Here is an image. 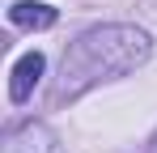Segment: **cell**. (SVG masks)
Wrapping results in <instances>:
<instances>
[{"label":"cell","mask_w":157,"mask_h":153,"mask_svg":"<svg viewBox=\"0 0 157 153\" xmlns=\"http://www.w3.org/2000/svg\"><path fill=\"white\" fill-rule=\"evenodd\" d=\"M43 73H47L43 51H30V55H21V60L13 64V73H9V98H13V102H26L30 94H34V85L43 81Z\"/></svg>","instance_id":"7a4b0ae2"},{"label":"cell","mask_w":157,"mask_h":153,"mask_svg":"<svg viewBox=\"0 0 157 153\" xmlns=\"http://www.w3.org/2000/svg\"><path fill=\"white\" fill-rule=\"evenodd\" d=\"M0 153H51V132L43 124H26L17 132H9V140H4Z\"/></svg>","instance_id":"277c9868"},{"label":"cell","mask_w":157,"mask_h":153,"mask_svg":"<svg viewBox=\"0 0 157 153\" xmlns=\"http://www.w3.org/2000/svg\"><path fill=\"white\" fill-rule=\"evenodd\" d=\"M55 13L51 4H43V0H17L13 9H9V22L21 26V30H51L55 26Z\"/></svg>","instance_id":"3957f363"},{"label":"cell","mask_w":157,"mask_h":153,"mask_svg":"<svg viewBox=\"0 0 157 153\" xmlns=\"http://www.w3.org/2000/svg\"><path fill=\"white\" fill-rule=\"evenodd\" d=\"M149 51H153L149 47V34L136 30V26H98V30L81 34L77 43L64 51L55 102L81 98L98 81H110V76H123L132 68H140L149 60Z\"/></svg>","instance_id":"6da1fadb"}]
</instances>
